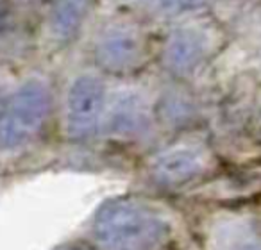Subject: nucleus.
Returning a JSON list of instances; mask_svg holds the SVG:
<instances>
[{"instance_id": "obj_1", "label": "nucleus", "mask_w": 261, "mask_h": 250, "mask_svg": "<svg viewBox=\"0 0 261 250\" xmlns=\"http://www.w3.org/2000/svg\"><path fill=\"white\" fill-rule=\"evenodd\" d=\"M95 236L106 250H163L168 241V225L147 204L116 199L98 209Z\"/></svg>"}, {"instance_id": "obj_2", "label": "nucleus", "mask_w": 261, "mask_h": 250, "mask_svg": "<svg viewBox=\"0 0 261 250\" xmlns=\"http://www.w3.org/2000/svg\"><path fill=\"white\" fill-rule=\"evenodd\" d=\"M52 107V93L43 80H27L13 93L0 115V149L16 150L41 131Z\"/></svg>"}, {"instance_id": "obj_3", "label": "nucleus", "mask_w": 261, "mask_h": 250, "mask_svg": "<svg viewBox=\"0 0 261 250\" xmlns=\"http://www.w3.org/2000/svg\"><path fill=\"white\" fill-rule=\"evenodd\" d=\"M106 107V86L95 75H81L72 82L66 97V132L84 142L97 132Z\"/></svg>"}, {"instance_id": "obj_4", "label": "nucleus", "mask_w": 261, "mask_h": 250, "mask_svg": "<svg viewBox=\"0 0 261 250\" xmlns=\"http://www.w3.org/2000/svg\"><path fill=\"white\" fill-rule=\"evenodd\" d=\"M142 34L130 27H109L100 34L95 47L97 63L108 72H127L142 61Z\"/></svg>"}, {"instance_id": "obj_5", "label": "nucleus", "mask_w": 261, "mask_h": 250, "mask_svg": "<svg viewBox=\"0 0 261 250\" xmlns=\"http://www.w3.org/2000/svg\"><path fill=\"white\" fill-rule=\"evenodd\" d=\"M206 166L204 156L193 147H174L160 154L152 163V175L168 186L185 184L195 179Z\"/></svg>"}, {"instance_id": "obj_6", "label": "nucleus", "mask_w": 261, "mask_h": 250, "mask_svg": "<svg viewBox=\"0 0 261 250\" xmlns=\"http://www.w3.org/2000/svg\"><path fill=\"white\" fill-rule=\"evenodd\" d=\"M206 54L202 34L193 29H179L168 38L165 48V63L175 73H188L200 65Z\"/></svg>"}, {"instance_id": "obj_7", "label": "nucleus", "mask_w": 261, "mask_h": 250, "mask_svg": "<svg viewBox=\"0 0 261 250\" xmlns=\"http://www.w3.org/2000/svg\"><path fill=\"white\" fill-rule=\"evenodd\" d=\"M93 0H54L48 15V34L58 45H66L79 34Z\"/></svg>"}, {"instance_id": "obj_8", "label": "nucleus", "mask_w": 261, "mask_h": 250, "mask_svg": "<svg viewBox=\"0 0 261 250\" xmlns=\"http://www.w3.org/2000/svg\"><path fill=\"white\" fill-rule=\"evenodd\" d=\"M115 129H122L123 132H130L140 127V123L143 122L145 116V109H143L142 102L135 97V95L123 93L122 97L116 100L115 104ZM111 123V125H113Z\"/></svg>"}, {"instance_id": "obj_9", "label": "nucleus", "mask_w": 261, "mask_h": 250, "mask_svg": "<svg viewBox=\"0 0 261 250\" xmlns=\"http://www.w3.org/2000/svg\"><path fill=\"white\" fill-rule=\"evenodd\" d=\"M222 236L227 238V245L220 243V250H261V241L250 229L234 225L227 227Z\"/></svg>"}, {"instance_id": "obj_10", "label": "nucleus", "mask_w": 261, "mask_h": 250, "mask_svg": "<svg viewBox=\"0 0 261 250\" xmlns=\"http://www.w3.org/2000/svg\"><path fill=\"white\" fill-rule=\"evenodd\" d=\"M145 2L167 15H182V13L195 11L206 4V0H145Z\"/></svg>"}, {"instance_id": "obj_11", "label": "nucleus", "mask_w": 261, "mask_h": 250, "mask_svg": "<svg viewBox=\"0 0 261 250\" xmlns=\"http://www.w3.org/2000/svg\"><path fill=\"white\" fill-rule=\"evenodd\" d=\"M70 250H79V248H70Z\"/></svg>"}]
</instances>
